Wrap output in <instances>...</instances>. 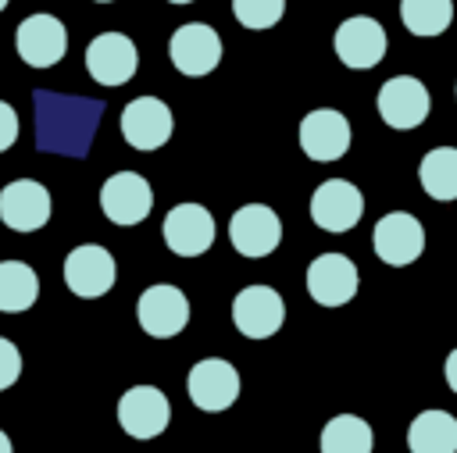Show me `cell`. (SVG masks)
<instances>
[{
  "mask_svg": "<svg viewBox=\"0 0 457 453\" xmlns=\"http://www.w3.org/2000/svg\"><path fill=\"white\" fill-rule=\"evenodd\" d=\"M378 114L389 128H418L425 118H428V107H432V96L425 89L421 78L414 75H393L382 89H378Z\"/></svg>",
  "mask_w": 457,
  "mask_h": 453,
  "instance_id": "cell-1",
  "label": "cell"
},
{
  "mask_svg": "<svg viewBox=\"0 0 457 453\" xmlns=\"http://www.w3.org/2000/svg\"><path fill=\"white\" fill-rule=\"evenodd\" d=\"M154 207V189L143 175L136 171H118L100 185V210L107 221L129 228L139 225Z\"/></svg>",
  "mask_w": 457,
  "mask_h": 453,
  "instance_id": "cell-2",
  "label": "cell"
},
{
  "mask_svg": "<svg viewBox=\"0 0 457 453\" xmlns=\"http://www.w3.org/2000/svg\"><path fill=\"white\" fill-rule=\"evenodd\" d=\"M168 54H171V64H175L182 75L200 78V75H207V71L218 68V61H221V39H218V32H214L211 25H204V21H186V25H179V29L171 32Z\"/></svg>",
  "mask_w": 457,
  "mask_h": 453,
  "instance_id": "cell-3",
  "label": "cell"
},
{
  "mask_svg": "<svg viewBox=\"0 0 457 453\" xmlns=\"http://www.w3.org/2000/svg\"><path fill=\"white\" fill-rule=\"evenodd\" d=\"M371 246H375V257L393 264V268H403V264H414L425 250V228L414 214L407 210H393V214H382L378 225H375V235H371Z\"/></svg>",
  "mask_w": 457,
  "mask_h": 453,
  "instance_id": "cell-4",
  "label": "cell"
},
{
  "mask_svg": "<svg viewBox=\"0 0 457 453\" xmlns=\"http://www.w3.org/2000/svg\"><path fill=\"white\" fill-rule=\"evenodd\" d=\"M136 317L146 335L171 339L189 325V300L179 285H150L136 300Z\"/></svg>",
  "mask_w": 457,
  "mask_h": 453,
  "instance_id": "cell-5",
  "label": "cell"
},
{
  "mask_svg": "<svg viewBox=\"0 0 457 453\" xmlns=\"http://www.w3.org/2000/svg\"><path fill=\"white\" fill-rule=\"evenodd\" d=\"M186 389H189V399L207 410V414H218V410H228L239 396V371L221 360V357H207V360H196L189 367V378H186Z\"/></svg>",
  "mask_w": 457,
  "mask_h": 453,
  "instance_id": "cell-6",
  "label": "cell"
},
{
  "mask_svg": "<svg viewBox=\"0 0 457 453\" xmlns=\"http://www.w3.org/2000/svg\"><path fill=\"white\" fill-rule=\"evenodd\" d=\"M64 282L75 296L96 300L118 282V264L100 243H82L64 260Z\"/></svg>",
  "mask_w": 457,
  "mask_h": 453,
  "instance_id": "cell-7",
  "label": "cell"
},
{
  "mask_svg": "<svg viewBox=\"0 0 457 453\" xmlns=\"http://www.w3.org/2000/svg\"><path fill=\"white\" fill-rule=\"evenodd\" d=\"M232 321L246 339H268L286 321V303L271 285H246L232 300Z\"/></svg>",
  "mask_w": 457,
  "mask_h": 453,
  "instance_id": "cell-8",
  "label": "cell"
},
{
  "mask_svg": "<svg viewBox=\"0 0 457 453\" xmlns=\"http://www.w3.org/2000/svg\"><path fill=\"white\" fill-rule=\"evenodd\" d=\"M14 46L29 68H50L68 50V29L54 14H29L14 32Z\"/></svg>",
  "mask_w": 457,
  "mask_h": 453,
  "instance_id": "cell-9",
  "label": "cell"
},
{
  "mask_svg": "<svg viewBox=\"0 0 457 453\" xmlns=\"http://www.w3.org/2000/svg\"><path fill=\"white\" fill-rule=\"evenodd\" d=\"M332 46H336V57H339L346 68L364 71V68H375V64L386 57L389 39H386V29H382L375 18L353 14V18H346V21L336 29Z\"/></svg>",
  "mask_w": 457,
  "mask_h": 453,
  "instance_id": "cell-10",
  "label": "cell"
},
{
  "mask_svg": "<svg viewBox=\"0 0 457 453\" xmlns=\"http://www.w3.org/2000/svg\"><path fill=\"white\" fill-rule=\"evenodd\" d=\"M171 128H175V118L168 103L157 96H136L121 111V136L136 150H161L171 139Z\"/></svg>",
  "mask_w": 457,
  "mask_h": 453,
  "instance_id": "cell-11",
  "label": "cell"
},
{
  "mask_svg": "<svg viewBox=\"0 0 457 453\" xmlns=\"http://www.w3.org/2000/svg\"><path fill=\"white\" fill-rule=\"evenodd\" d=\"M364 214V196L346 178H328L311 196V218L325 232H350Z\"/></svg>",
  "mask_w": 457,
  "mask_h": 453,
  "instance_id": "cell-12",
  "label": "cell"
},
{
  "mask_svg": "<svg viewBox=\"0 0 457 453\" xmlns=\"http://www.w3.org/2000/svg\"><path fill=\"white\" fill-rule=\"evenodd\" d=\"M161 232H164V243H168L171 253H179V257H200L214 243V218L200 203H175L164 214Z\"/></svg>",
  "mask_w": 457,
  "mask_h": 453,
  "instance_id": "cell-13",
  "label": "cell"
},
{
  "mask_svg": "<svg viewBox=\"0 0 457 453\" xmlns=\"http://www.w3.org/2000/svg\"><path fill=\"white\" fill-rule=\"evenodd\" d=\"M171 421L168 396L157 385H132L118 399V424L132 439H157Z\"/></svg>",
  "mask_w": 457,
  "mask_h": 453,
  "instance_id": "cell-14",
  "label": "cell"
},
{
  "mask_svg": "<svg viewBox=\"0 0 457 453\" xmlns=\"http://www.w3.org/2000/svg\"><path fill=\"white\" fill-rule=\"evenodd\" d=\"M136 43L125 32H100L86 46V71L100 86H125L136 75Z\"/></svg>",
  "mask_w": 457,
  "mask_h": 453,
  "instance_id": "cell-15",
  "label": "cell"
},
{
  "mask_svg": "<svg viewBox=\"0 0 457 453\" xmlns=\"http://www.w3.org/2000/svg\"><path fill=\"white\" fill-rule=\"evenodd\" d=\"M0 221L14 232H36L50 221V193L36 178H14L0 189Z\"/></svg>",
  "mask_w": 457,
  "mask_h": 453,
  "instance_id": "cell-16",
  "label": "cell"
},
{
  "mask_svg": "<svg viewBox=\"0 0 457 453\" xmlns=\"http://www.w3.org/2000/svg\"><path fill=\"white\" fill-rule=\"evenodd\" d=\"M228 239L243 257H268L282 239V221L268 203H246L232 214Z\"/></svg>",
  "mask_w": 457,
  "mask_h": 453,
  "instance_id": "cell-17",
  "label": "cell"
},
{
  "mask_svg": "<svg viewBox=\"0 0 457 453\" xmlns=\"http://www.w3.org/2000/svg\"><path fill=\"white\" fill-rule=\"evenodd\" d=\"M300 150L311 161H339L350 150V121L336 107H318L300 121Z\"/></svg>",
  "mask_w": 457,
  "mask_h": 453,
  "instance_id": "cell-18",
  "label": "cell"
},
{
  "mask_svg": "<svg viewBox=\"0 0 457 453\" xmlns=\"http://www.w3.org/2000/svg\"><path fill=\"white\" fill-rule=\"evenodd\" d=\"M307 292L321 307H343L357 292V264L343 253H321L307 268Z\"/></svg>",
  "mask_w": 457,
  "mask_h": 453,
  "instance_id": "cell-19",
  "label": "cell"
},
{
  "mask_svg": "<svg viewBox=\"0 0 457 453\" xmlns=\"http://www.w3.org/2000/svg\"><path fill=\"white\" fill-rule=\"evenodd\" d=\"M411 453H457V417L446 410H421L407 428Z\"/></svg>",
  "mask_w": 457,
  "mask_h": 453,
  "instance_id": "cell-20",
  "label": "cell"
},
{
  "mask_svg": "<svg viewBox=\"0 0 457 453\" xmlns=\"http://www.w3.org/2000/svg\"><path fill=\"white\" fill-rule=\"evenodd\" d=\"M39 278L21 260H0V314H21L36 303Z\"/></svg>",
  "mask_w": 457,
  "mask_h": 453,
  "instance_id": "cell-21",
  "label": "cell"
},
{
  "mask_svg": "<svg viewBox=\"0 0 457 453\" xmlns=\"http://www.w3.org/2000/svg\"><path fill=\"white\" fill-rule=\"evenodd\" d=\"M421 189L432 200H457V146H436L421 157L418 168Z\"/></svg>",
  "mask_w": 457,
  "mask_h": 453,
  "instance_id": "cell-22",
  "label": "cell"
},
{
  "mask_svg": "<svg viewBox=\"0 0 457 453\" xmlns=\"http://www.w3.org/2000/svg\"><path fill=\"white\" fill-rule=\"evenodd\" d=\"M371 424L357 414H336L321 428V453H371Z\"/></svg>",
  "mask_w": 457,
  "mask_h": 453,
  "instance_id": "cell-23",
  "label": "cell"
},
{
  "mask_svg": "<svg viewBox=\"0 0 457 453\" xmlns=\"http://www.w3.org/2000/svg\"><path fill=\"white\" fill-rule=\"evenodd\" d=\"M400 21L414 36H443L453 21V0H400Z\"/></svg>",
  "mask_w": 457,
  "mask_h": 453,
  "instance_id": "cell-24",
  "label": "cell"
},
{
  "mask_svg": "<svg viewBox=\"0 0 457 453\" xmlns=\"http://www.w3.org/2000/svg\"><path fill=\"white\" fill-rule=\"evenodd\" d=\"M286 11V0H232V14L246 29H271L278 25Z\"/></svg>",
  "mask_w": 457,
  "mask_h": 453,
  "instance_id": "cell-25",
  "label": "cell"
},
{
  "mask_svg": "<svg viewBox=\"0 0 457 453\" xmlns=\"http://www.w3.org/2000/svg\"><path fill=\"white\" fill-rule=\"evenodd\" d=\"M18 375H21V353L11 339L0 335V389H11L18 382Z\"/></svg>",
  "mask_w": 457,
  "mask_h": 453,
  "instance_id": "cell-26",
  "label": "cell"
},
{
  "mask_svg": "<svg viewBox=\"0 0 457 453\" xmlns=\"http://www.w3.org/2000/svg\"><path fill=\"white\" fill-rule=\"evenodd\" d=\"M14 139H18V114H14V107H11V103H4V100H0V153H4V150H11V146H14Z\"/></svg>",
  "mask_w": 457,
  "mask_h": 453,
  "instance_id": "cell-27",
  "label": "cell"
},
{
  "mask_svg": "<svg viewBox=\"0 0 457 453\" xmlns=\"http://www.w3.org/2000/svg\"><path fill=\"white\" fill-rule=\"evenodd\" d=\"M446 385L457 392V350H450V357H446Z\"/></svg>",
  "mask_w": 457,
  "mask_h": 453,
  "instance_id": "cell-28",
  "label": "cell"
},
{
  "mask_svg": "<svg viewBox=\"0 0 457 453\" xmlns=\"http://www.w3.org/2000/svg\"><path fill=\"white\" fill-rule=\"evenodd\" d=\"M0 453H14V449H11V439H7V432H0Z\"/></svg>",
  "mask_w": 457,
  "mask_h": 453,
  "instance_id": "cell-29",
  "label": "cell"
},
{
  "mask_svg": "<svg viewBox=\"0 0 457 453\" xmlns=\"http://www.w3.org/2000/svg\"><path fill=\"white\" fill-rule=\"evenodd\" d=\"M168 4H193V0H168Z\"/></svg>",
  "mask_w": 457,
  "mask_h": 453,
  "instance_id": "cell-30",
  "label": "cell"
},
{
  "mask_svg": "<svg viewBox=\"0 0 457 453\" xmlns=\"http://www.w3.org/2000/svg\"><path fill=\"white\" fill-rule=\"evenodd\" d=\"M7 4H11V0H0V11H4V7H7Z\"/></svg>",
  "mask_w": 457,
  "mask_h": 453,
  "instance_id": "cell-31",
  "label": "cell"
},
{
  "mask_svg": "<svg viewBox=\"0 0 457 453\" xmlns=\"http://www.w3.org/2000/svg\"><path fill=\"white\" fill-rule=\"evenodd\" d=\"M96 4H111V0H96Z\"/></svg>",
  "mask_w": 457,
  "mask_h": 453,
  "instance_id": "cell-32",
  "label": "cell"
}]
</instances>
